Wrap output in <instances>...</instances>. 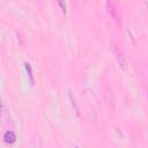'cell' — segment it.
<instances>
[{
  "mask_svg": "<svg viewBox=\"0 0 148 148\" xmlns=\"http://www.w3.org/2000/svg\"><path fill=\"white\" fill-rule=\"evenodd\" d=\"M113 52H114V56H116V58H117V60H118L120 67H121L123 69H126V60H125L124 56L118 51L117 47H113Z\"/></svg>",
  "mask_w": 148,
  "mask_h": 148,
  "instance_id": "1",
  "label": "cell"
},
{
  "mask_svg": "<svg viewBox=\"0 0 148 148\" xmlns=\"http://www.w3.org/2000/svg\"><path fill=\"white\" fill-rule=\"evenodd\" d=\"M146 6H147V8H148V2H146Z\"/></svg>",
  "mask_w": 148,
  "mask_h": 148,
  "instance_id": "2",
  "label": "cell"
}]
</instances>
